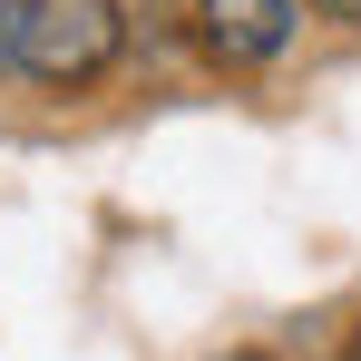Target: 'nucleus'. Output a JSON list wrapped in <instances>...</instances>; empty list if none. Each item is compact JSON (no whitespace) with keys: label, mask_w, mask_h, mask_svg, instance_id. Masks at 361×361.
Instances as JSON below:
<instances>
[{"label":"nucleus","mask_w":361,"mask_h":361,"mask_svg":"<svg viewBox=\"0 0 361 361\" xmlns=\"http://www.w3.org/2000/svg\"><path fill=\"white\" fill-rule=\"evenodd\" d=\"M137 49L127 0H0V78L30 98H88Z\"/></svg>","instance_id":"obj_1"},{"label":"nucleus","mask_w":361,"mask_h":361,"mask_svg":"<svg viewBox=\"0 0 361 361\" xmlns=\"http://www.w3.org/2000/svg\"><path fill=\"white\" fill-rule=\"evenodd\" d=\"M302 0H185V39L215 78H264V68L293 59L302 39Z\"/></svg>","instance_id":"obj_2"},{"label":"nucleus","mask_w":361,"mask_h":361,"mask_svg":"<svg viewBox=\"0 0 361 361\" xmlns=\"http://www.w3.org/2000/svg\"><path fill=\"white\" fill-rule=\"evenodd\" d=\"M302 10H322V20H342V30H361V0H302Z\"/></svg>","instance_id":"obj_3"},{"label":"nucleus","mask_w":361,"mask_h":361,"mask_svg":"<svg viewBox=\"0 0 361 361\" xmlns=\"http://www.w3.org/2000/svg\"><path fill=\"white\" fill-rule=\"evenodd\" d=\"M215 361H283V352H215Z\"/></svg>","instance_id":"obj_4"},{"label":"nucleus","mask_w":361,"mask_h":361,"mask_svg":"<svg viewBox=\"0 0 361 361\" xmlns=\"http://www.w3.org/2000/svg\"><path fill=\"white\" fill-rule=\"evenodd\" d=\"M342 361H361V352H342Z\"/></svg>","instance_id":"obj_5"}]
</instances>
